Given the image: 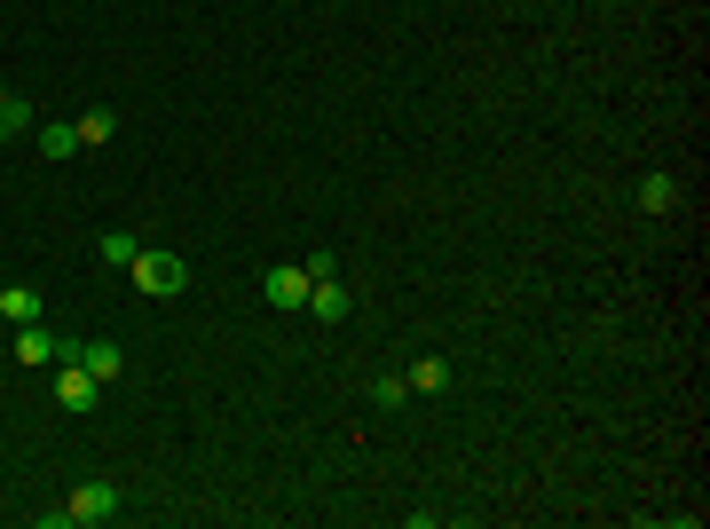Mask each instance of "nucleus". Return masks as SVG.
<instances>
[{
    "instance_id": "1",
    "label": "nucleus",
    "mask_w": 710,
    "mask_h": 529,
    "mask_svg": "<svg viewBox=\"0 0 710 529\" xmlns=\"http://www.w3.org/2000/svg\"><path fill=\"white\" fill-rule=\"evenodd\" d=\"M134 292H151V301H175V292L190 285V261L182 253H134Z\"/></svg>"
},
{
    "instance_id": "2",
    "label": "nucleus",
    "mask_w": 710,
    "mask_h": 529,
    "mask_svg": "<svg viewBox=\"0 0 710 529\" xmlns=\"http://www.w3.org/2000/svg\"><path fill=\"white\" fill-rule=\"evenodd\" d=\"M56 404H63V411H72V419H87L95 404H104V380H95V372H87V363H80L72 348H63V356H56Z\"/></svg>"
},
{
    "instance_id": "3",
    "label": "nucleus",
    "mask_w": 710,
    "mask_h": 529,
    "mask_svg": "<svg viewBox=\"0 0 710 529\" xmlns=\"http://www.w3.org/2000/svg\"><path fill=\"white\" fill-rule=\"evenodd\" d=\"M261 292H268V309H309V269H300V261H277V269L261 277Z\"/></svg>"
},
{
    "instance_id": "4",
    "label": "nucleus",
    "mask_w": 710,
    "mask_h": 529,
    "mask_svg": "<svg viewBox=\"0 0 710 529\" xmlns=\"http://www.w3.org/2000/svg\"><path fill=\"white\" fill-rule=\"evenodd\" d=\"M63 506H72V521H111V514H119V482H104V474H95V482H80Z\"/></svg>"
},
{
    "instance_id": "5",
    "label": "nucleus",
    "mask_w": 710,
    "mask_h": 529,
    "mask_svg": "<svg viewBox=\"0 0 710 529\" xmlns=\"http://www.w3.org/2000/svg\"><path fill=\"white\" fill-rule=\"evenodd\" d=\"M63 348H72V340H56L48 324H16V363H32V372H40V363L56 372V356H63Z\"/></svg>"
},
{
    "instance_id": "6",
    "label": "nucleus",
    "mask_w": 710,
    "mask_h": 529,
    "mask_svg": "<svg viewBox=\"0 0 710 529\" xmlns=\"http://www.w3.org/2000/svg\"><path fill=\"white\" fill-rule=\"evenodd\" d=\"M348 309H356V301H348L340 277H316V285H309V316H316V324H340Z\"/></svg>"
},
{
    "instance_id": "7",
    "label": "nucleus",
    "mask_w": 710,
    "mask_h": 529,
    "mask_svg": "<svg viewBox=\"0 0 710 529\" xmlns=\"http://www.w3.org/2000/svg\"><path fill=\"white\" fill-rule=\"evenodd\" d=\"M72 356L87 363V372H95V380H119V372H127V348H119V340H80Z\"/></svg>"
},
{
    "instance_id": "8",
    "label": "nucleus",
    "mask_w": 710,
    "mask_h": 529,
    "mask_svg": "<svg viewBox=\"0 0 710 529\" xmlns=\"http://www.w3.org/2000/svg\"><path fill=\"white\" fill-rule=\"evenodd\" d=\"M0 324H40V292H32V285H9V292H0Z\"/></svg>"
},
{
    "instance_id": "9",
    "label": "nucleus",
    "mask_w": 710,
    "mask_h": 529,
    "mask_svg": "<svg viewBox=\"0 0 710 529\" xmlns=\"http://www.w3.org/2000/svg\"><path fill=\"white\" fill-rule=\"evenodd\" d=\"M402 380H411V395H443V387H450V363H443V356H419Z\"/></svg>"
},
{
    "instance_id": "10",
    "label": "nucleus",
    "mask_w": 710,
    "mask_h": 529,
    "mask_svg": "<svg viewBox=\"0 0 710 529\" xmlns=\"http://www.w3.org/2000/svg\"><path fill=\"white\" fill-rule=\"evenodd\" d=\"M134 253L143 245H134L127 229H104V238H95V261H104V269H134Z\"/></svg>"
},
{
    "instance_id": "11",
    "label": "nucleus",
    "mask_w": 710,
    "mask_h": 529,
    "mask_svg": "<svg viewBox=\"0 0 710 529\" xmlns=\"http://www.w3.org/2000/svg\"><path fill=\"white\" fill-rule=\"evenodd\" d=\"M72 127H80V151H87V143H111V135H119V111H104V104H95V111H80Z\"/></svg>"
},
{
    "instance_id": "12",
    "label": "nucleus",
    "mask_w": 710,
    "mask_h": 529,
    "mask_svg": "<svg viewBox=\"0 0 710 529\" xmlns=\"http://www.w3.org/2000/svg\"><path fill=\"white\" fill-rule=\"evenodd\" d=\"M639 206H648V214H671V206H679V182H671V175H648V182H639Z\"/></svg>"
},
{
    "instance_id": "13",
    "label": "nucleus",
    "mask_w": 710,
    "mask_h": 529,
    "mask_svg": "<svg viewBox=\"0 0 710 529\" xmlns=\"http://www.w3.org/2000/svg\"><path fill=\"white\" fill-rule=\"evenodd\" d=\"M371 404H380V411H402V404H411V380H371Z\"/></svg>"
},
{
    "instance_id": "14",
    "label": "nucleus",
    "mask_w": 710,
    "mask_h": 529,
    "mask_svg": "<svg viewBox=\"0 0 710 529\" xmlns=\"http://www.w3.org/2000/svg\"><path fill=\"white\" fill-rule=\"evenodd\" d=\"M40 151L48 158H72L80 151V127H40Z\"/></svg>"
},
{
    "instance_id": "15",
    "label": "nucleus",
    "mask_w": 710,
    "mask_h": 529,
    "mask_svg": "<svg viewBox=\"0 0 710 529\" xmlns=\"http://www.w3.org/2000/svg\"><path fill=\"white\" fill-rule=\"evenodd\" d=\"M0 127H24V104H16L9 87H0Z\"/></svg>"
},
{
    "instance_id": "16",
    "label": "nucleus",
    "mask_w": 710,
    "mask_h": 529,
    "mask_svg": "<svg viewBox=\"0 0 710 529\" xmlns=\"http://www.w3.org/2000/svg\"><path fill=\"white\" fill-rule=\"evenodd\" d=\"M0 135H9V127H0Z\"/></svg>"
}]
</instances>
